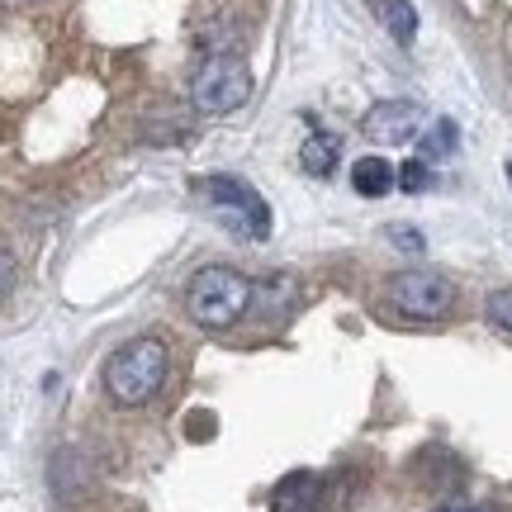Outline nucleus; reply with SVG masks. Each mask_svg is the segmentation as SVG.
Wrapping results in <instances>:
<instances>
[{
  "label": "nucleus",
  "instance_id": "1",
  "mask_svg": "<svg viewBox=\"0 0 512 512\" xmlns=\"http://www.w3.org/2000/svg\"><path fill=\"white\" fill-rule=\"evenodd\" d=\"M166 370H171V351L162 337H133L105 361V394L119 408H143L147 399H157Z\"/></svg>",
  "mask_w": 512,
  "mask_h": 512
},
{
  "label": "nucleus",
  "instance_id": "2",
  "mask_svg": "<svg viewBox=\"0 0 512 512\" xmlns=\"http://www.w3.org/2000/svg\"><path fill=\"white\" fill-rule=\"evenodd\" d=\"M185 309L209 332L233 328L242 313L252 309V280L242 271H233V266H204L185 285Z\"/></svg>",
  "mask_w": 512,
  "mask_h": 512
},
{
  "label": "nucleus",
  "instance_id": "3",
  "mask_svg": "<svg viewBox=\"0 0 512 512\" xmlns=\"http://www.w3.org/2000/svg\"><path fill=\"white\" fill-rule=\"evenodd\" d=\"M195 195L219 209L233 238H242V242L271 238V204L261 200L247 181H238V176H200V181H195Z\"/></svg>",
  "mask_w": 512,
  "mask_h": 512
},
{
  "label": "nucleus",
  "instance_id": "4",
  "mask_svg": "<svg viewBox=\"0 0 512 512\" xmlns=\"http://www.w3.org/2000/svg\"><path fill=\"white\" fill-rule=\"evenodd\" d=\"M190 100L200 114H233L252 100V67L238 53H209L190 81Z\"/></svg>",
  "mask_w": 512,
  "mask_h": 512
},
{
  "label": "nucleus",
  "instance_id": "5",
  "mask_svg": "<svg viewBox=\"0 0 512 512\" xmlns=\"http://www.w3.org/2000/svg\"><path fill=\"white\" fill-rule=\"evenodd\" d=\"M384 299L418 323H437L456 309V285L437 271H394L384 280Z\"/></svg>",
  "mask_w": 512,
  "mask_h": 512
},
{
  "label": "nucleus",
  "instance_id": "6",
  "mask_svg": "<svg viewBox=\"0 0 512 512\" xmlns=\"http://www.w3.org/2000/svg\"><path fill=\"white\" fill-rule=\"evenodd\" d=\"M422 124H427V110L413 105V100H384L361 119L370 143H408V138L422 133Z\"/></svg>",
  "mask_w": 512,
  "mask_h": 512
},
{
  "label": "nucleus",
  "instance_id": "7",
  "mask_svg": "<svg viewBox=\"0 0 512 512\" xmlns=\"http://www.w3.org/2000/svg\"><path fill=\"white\" fill-rule=\"evenodd\" d=\"M351 185H356V195L380 200V195H389V190L399 185V171L384 162V157H361V162L351 166Z\"/></svg>",
  "mask_w": 512,
  "mask_h": 512
},
{
  "label": "nucleus",
  "instance_id": "8",
  "mask_svg": "<svg viewBox=\"0 0 512 512\" xmlns=\"http://www.w3.org/2000/svg\"><path fill=\"white\" fill-rule=\"evenodd\" d=\"M318 494H323V484H318V475H290L280 489H275V512H309L313 503H318Z\"/></svg>",
  "mask_w": 512,
  "mask_h": 512
},
{
  "label": "nucleus",
  "instance_id": "9",
  "mask_svg": "<svg viewBox=\"0 0 512 512\" xmlns=\"http://www.w3.org/2000/svg\"><path fill=\"white\" fill-rule=\"evenodd\" d=\"M337 157H342V143H337L332 133H313L309 143L299 147V166H304L309 176H332V171H337Z\"/></svg>",
  "mask_w": 512,
  "mask_h": 512
},
{
  "label": "nucleus",
  "instance_id": "10",
  "mask_svg": "<svg viewBox=\"0 0 512 512\" xmlns=\"http://www.w3.org/2000/svg\"><path fill=\"white\" fill-rule=\"evenodd\" d=\"M375 10H380V19H384V29H389V38L394 43H413L418 38V10L408 5V0H375Z\"/></svg>",
  "mask_w": 512,
  "mask_h": 512
},
{
  "label": "nucleus",
  "instance_id": "11",
  "mask_svg": "<svg viewBox=\"0 0 512 512\" xmlns=\"http://www.w3.org/2000/svg\"><path fill=\"white\" fill-rule=\"evenodd\" d=\"M422 152H427V157H446V152H456V124H451V119H437L432 133L422 138Z\"/></svg>",
  "mask_w": 512,
  "mask_h": 512
},
{
  "label": "nucleus",
  "instance_id": "12",
  "mask_svg": "<svg viewBox=\"0 0 512 512\" xmlns=\"http://www.w3.org/2000/svg\"><path fill=\"white\" fill-rule=\"evenodd\" d=\"M432 185V171H427V162L422 157H413V162L399 166V190H408V195H422Z\"/></svg>",
  "mask_w": 512,
  "mask_h": 512
},
{
  "label": "nucleus",
  "instance_id": "13",
  "mask_svg": "<svg viewBox=\"0 0 512 512\" xmlns=\"http://www.w3.org/2000/svg\"><path fill=\"white\" fill-rule=\"evenodd\" d=\"M489 318H494L503 332H512V285H508V290H498L494 299H489Z\"/></svg>",
  "mask_w": 512,
  "mask_h": 512
},
{
  "label": "nucleus",
  "instance_id": "14",
  "mask_svg": "<svg viewBox=\"0 0 512 512\" xmlns=\"http://www.w3.org/2000/svg\"><path fill=\"white\" fill-rule=\"evenodd\" d=\"M15 290V256L10 252H0V299Z\"/></svg>",
  "mask_w": 512,
  "mask_h": 512
},
{
  "label": "nucleus",
  "instance_id": "15",
  "mask_svg": "<svg viewBox=\"0 0 512 512\" xmlns=\"http://www.w3.org/2000/svg\"><path fill=\"white\" fill-rule=\"evenodd\" d=\"M394 242H399V247H413V252H418V247H422V238H418V233H403V228H394Z\"/></svg>",
  "mask_w": 512,
  "mask_h": 512
},
{
  "label": "nucleus",
  "instance_id": "16",
  "mask_svg": "<svg viewBox=\"0 0 512 512\" xmlns=\"http://www.w3.org/2000/svg\"><path fill=\"white\" fill-rule=\"evenodd\" d=\"M437 512H470V508H437Z\"/></svg>",
  "mask_w": 512,
  "mask_h": 512
},
{
  "label": "nucleus",
  "instance_id": "17",
  "mask_svg": "<svg viewBox=\"0 0 512 512\" xmlns=\"http://www.w3.org/2000/svg\"><path fill=\"white\" fill-rule=\"evenodd\" d=\"M508 181H512V162H508Z\"/></svg>",
  "mask_w": 512,
  "mask_h": 512
}]
</instances>
